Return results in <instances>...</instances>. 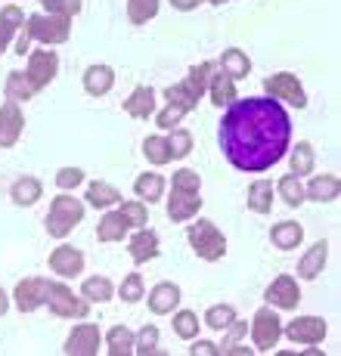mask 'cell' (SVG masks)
<instances>
[{
	"instance_id": "obj_1",
	"label": "cell",
	"mask_w": 341,
	"mask_h": 356,
	"mask_svg": "<svg viewBox=\"0 0 341 356\" xmlns=\"http://www.w3.org/2000/svg\"><path fill=\"white\" fill-rule=\"evenodd\" d=\"M292 124L285 108L276 99L251 97L230 102L227 115L221 121V149L227 161L239 170H267L289 149Z\"/></svg>"
},
{
	"instance_id": "obj_2",
	"label": "cell",
	"mask_w": 341,
	"mask_h": 356,
	"mask_svg": "<svg viewBox=\"0 0 341 356\" xmlns=\"http://www.w3.org/2000/svg\"><path fill=\"white\" fill-rule=\"evenodd\" d=\"M211 72H214V65H211V63L193 65L183 84L168 87V93H165V97H168V106H177V108H183V112H193V108L199 106L202 93L208 90V84H211Z\"/></svg>"
},
{
	"instance_id": "obj_3",
	"label": "cell",
	"mask_w": 341,
	"mask_h": 356,
	"mask_svg": "<svg viewBox=\"0 0 341 356\" xmlns=\"http://www.w3.org/2000/svg\"><path fill=\"white\" fill-rule=\"evenodd\" d=\"M72 31V19L68 16H56V13H38L29 19L22 34H29V40H40V44H63L68 40Z\"/></svg>"
},
{
	"instance_id": "obj_4",
	"label": "cell",
	"mask_w": 341,
	"mask_h": 356,
	"mask_svg": "<svg viewBox=\"0 0 341 356\" xmlns=\"http://www.w3.org/2000/svg\"><path fill=\"white\" fill-rule=\"evenodd\" d=\"M81 217H84V204L78 202V198L72 195H59L56 202H53L50 214H47V232L56 238L68 236L74 227L81 223Z\"/></svg>"
},
{
	"instance_id": "obj_5",
	"label": "cell",
	"mask_w": 341,
	"mask_h": 356,
	"mask_svg": "<svg viewBox=\"0 0 341 356\" xmlns=\"http://www.w3.org/2000/svg\"><path fill=\"white\" fill-rule=\"evenodd\" d=\"M189 245H193L196 254L205 260H221L227 254V238L221 236V229L211 220H199L189 227Z\"/></svg>"
},
{
	"instance_id": "obj_6",
	"label": "cell",
	"mask_w": 341,
	"mask_h": 356,
	"mask_svg": "<svg viewBox=\"0 0 341 356\" xmlns=\"http://www.w3.org/2000/svg\"><path fill=\"white\" fill-rule=\"evenodd\" d=\"M47 307H50L56 316H68V319H84L87 316V300L74 298L65 285L50 282V294H47Z\"/></svg>"
},
{
	"instance_id": "obj_7",
	"label": "cell",
	"mask_w": 341,
	"mask_h": 356,
	"mask_svg": "<svg viewBox=\"0 0 341 356\" xmlns=\"http://www.w3.org/2000/svg\"><path fill=\"white\" fill-rule=\"evenodd\" d=\"M279 334H283V323H279V316L270 310V307H264V310L255 313V325H251V338H255V347L257 350H273L279 341Z\"/></svg>"
},
{
	"instance_id": "obj_8",
	"label": "cell",
	"mask_w": 341,
	"mask_h": 356,
	"mask_svg": "<svg viewBox=\"0 0 341 356\" xmlns=\"http://www.w3.org/2000/svg\"><path fill=\"white\" fill-rule=\"evenodd\" d=\"M264 90L270 93V97H279V99H289L292 106L304 108L307 106V97H304V87L298 84L295 74H273V78L264 81Z\"/></svg>"
},
{
	"instance_id": "obj_9",
	"label": "cell",
	"mask_w": 341,
	"mask_h": 356,
	"mask_svg": "<svg viewBox=\"0 0 341 356\" xmlns=\"http://www.w3.org/2000/svg\"><path fill=\"white\" fill-rule=\"evenodd\" d=\"M56 68H59V59H56V53L53 50H38V53H31L29 56V81L34 87H47L53 78H56Z\"/></svg>"
},
{
	"instance_id": "obj_10",
	"label": "cell",
	"mask_w": 341,
	"mask_h": 356,
	"mask_svg": "<svg viewBox=\"0 0 341 356\" xmlns=\"http://www.w3.org/2000/svg\"><path fill=\"white\" fill-rule=\"evenodd\" d=\"M47 294H50V282L47 279H25V282L16 285V307L22 313H31L47 304Z\"/></svg>"
},
{
	"instance_id": "obj_11",
	"label": "cell",
	"mask_w": 341,
	"mask_h": 356,
	"mask_svg": "<svg viewBox=\"0 0 341 356\" xmlns=\"http://www.w3.org/2000/svg\"><path fill=\"white\" fill-rule=\"evenodd\" d=\"M22 127H25V118L16 102L10 99L6 106H0V149L16 146V140L22 136Z\"/></svg>"
},
{
	"instance_id": "obj_12",
	"label": "cell",
	"mask_w": 341,
	"mask_h": 356,
	"mask_svg": "<svg viewBox=\"0 0 341 356\" xmlns=\"http://www.w3.org/2000/svg\"><path fill=\"white\" fill-rule=\"evenodd\" d=\"M285 334H289L295 344H319V341L326 338V323L317 316H298L295 323H289Z\"/></svg>"
},
{
	"instance_id": "obj_13",
	"label": "cell",
	"mask_w": 341,
	"mask_h": 356,
	"mask_svg": "<svg viewBox=\"0 0 341 356\" xmlns=\"http://www.w3.org/2000/svg\"><path fill=\"white\" fill-rule=\"evenodd\" d=\"M65 353L72 356H93L100 353V328L97 325H78L65 341Z\"/></svg>"
},
{
	"instance_id": "obj_14",
	"label": "cell",
	"mask_w": 341,
	"mask_h": 356,
	"mask_svg": "<svg viewBox=\"0 0 341 356\" xmlns=\"http://www.w3.org/2000/svg\"><path fill=\"white\" fill-rule=\"evenodd\" d=\"M264 298H267L273 307H279V310H295L298 300H301V291H298V282L292 276H279Z\"/></svg>"
},
{
	"instance_id": "obj_15",
	"label": "cell",
	"mask_w": 341,
	"mask_h": 356,
	"mask_svg": "<svg viewBox=\"0 0 341 356\" xmlns=\"http://www.w3.org/2000/svg\"><path fill=\"white\" fill-rule=\"evenodd\" d=\"M50 270L59 273V276H78L84 270V254L78 248H72V245H59L50 254Z\"/></svg>"
},
{
	"instance_id": "obj_16",
	"label": "cell",
	"mask_w": 341,
	"mask_h": 356,
	"mask_svg": "<svg viewBox=\"0 0 341 356\" xmlns=\"http://www.w3.org/2000/svg\"><path fill=\"white\" fill-rule=\"evenodd\" d=\"M199 208H202L199 193H183V189H174V195H170V202H168V217L170 220H177V223H183V220H189Z\"/></svg>"
},
{
	"instance_id": "obj_17",
	"label": "cell",
	"mask_w": 341,
	"mask_h": 356,
	"mask_svg": "<svg viewBox=\"0 0 341 356\" xmlns=\"http://www.w3.org/2000/svg\"><path fill=\"white\" fill-rule=\"evenodd\" d=\"M115 84V74L109 65H90L84 72V90L90 93V97H102V93H109Z\"/></svg>"
},
{
	"instance_id": "obj_18",
	"label": "cell",
	"mask_w": 341,
	"mask_h": 356,
	"mask_svg": "<svg viewBox=\"0 0 341 356\" xmlns=\"http://www.w3.org/2000/svg\"><path fill=\"white\" fill-rule=\"evenodd\" d=\"M177 304H180V289H177V285L161 282L149 291V310L152 313H170Z\"/></svg>"
},
{
	"instance_id": "obj_19",
	"label": "cell",
	"mask_w": 341,
	"mask_h": 356,
	"mask_svg": "<svg viewBox=\"0 0 341 356\" xmlns=\"http://www.w3.org/2000/svg\"><path fill=\"white\" fill-rule=\"evenodd\" d=\"M125 112L131 118H149L155 112V90L152 87H136L131 99H125Z\"/></svg>"
},
{
	"instance_id": "obj_20",
	"label": "cell",
	"mask_w": 341,
	"mask_h": 356,
	"mask_svg": "<svg viewBox=\"0 0 341 356\" xmlns=\"http://www.w3.org/2000/svg\"><path fill=\"white\" fill-rule=\"evenodd\" d=\"M155 254H159V236H155L152 229H143L131 238V257L136 264H146V260H152Z\"/></svg>"
},
{
	"instance_id": "obj_21",
	"label": "cell",
	"mask_w": 341,
	"mask_h": 356,
	"mask_svg": "<svg viewBox=\"0 0 341 356\" xmlns=\"http://www.w3.org/2000/svg\"><path fill=\"white\" fill-rule=\"evenodd\" d=\"M326 242H317L310 251L301 257V264H298V276L301 279H317L319 273H323V264H326Z\"/></svg>"
},
{
	"instance_id": "obj_22",
	"label": "cell",
	"mask_w": 341,
	"mask_h": 356,
	"mask_svg": "<svg viewBox=\"0 0 341 356\" xmlns=\"http://www.w3.org/2000/svg\"><path fill=\"white\" fill-rule=\"evenodd\" d=\"M22 22H25V16H22L19 6H6V10H0V53L10 47V38L19 31Z\"/></svg>"
},
{
	"instance_id": "obj_23",
	"label": "cell",
	"mask_w": 341,
	"mask_h": 356,
	"mask_svg": "<svg viewBox=\"0 0 341 356\" xmlns=\"http://www.w3.org/2000/svg\"><path fill=\"white\" fill-rule=\"evenodd\" d=\"M248 208L257 214H267L273 208V183L270 180H257L248 186Z\"/></svg>"
},
{
	"instance_id": "obj_24",
	"label": "cell",
	"mask_w": 341,
	"mask_h": 356,
	"mask_svg": "<svg viewBox=\"0 0 341 356\" xmlns=\"http://www.w3.org/2000/svg\"><path fill=\"white\" fill-rule=\"evenodd\" d=\"M34 93H38V87L29 81V74L25 72H10V78H6V97H10L13 102L31 99Z\"/></svg>"
},
{
	"instance_id": "obj_25",
	"label": "cell",
	"mask_w": 341,
	"mask_h": 356,
	"mask_svg": "<svg viewBox=\"0 0 341 356\" xmlns=\"http://www.w3.org/2000/svg\"><path fill=\"white\" fill-rule=\"evenodd\" d=\"M211 102L214 106H230L236 99V84L230 74H211Z\"/></svg>"
},
{
	"instance_id": "obj_26",
	"label": "cell",
	"mask_w": 341,
	"mask_h": 356,
	"mask_svg": "<svg viewBox=\"0 0 341 356\" xmlns=\"http://www.w3.org/2000/svg\"><path fill=\"white\" fill-rule=\"evenodd\" d=\"M304 195L317 198V202H332V198H338V180L332 174H323V177H313L310 186L304 189Z\"/></svg>"
},
{
	"instance_id": "obj_27",
	"label": "cell",
	"mask_w": 341,
	"mask_h": 356,
	"mask_svg": "<svg viewBox=\"0 0 341 356\" xmlns=\"http://www.w3.org/2000/svg\"><path fill=\"white\" fill-rule=\"evenodd\" d=\"M301 236H304V229L298 227V223H292V220H289V223H279V227H273V232H270L273 245H276V248H283V251L298 248Z\"/></svg>"
},
{
	"instance_id": "obj_28",
	"label": "cell",
	"mask_w": 341,
	"mask_h": 356,
	"mask_svg": "<svg viewBox=\"0 0 341 356\" xmlns=\"http://www.w3.org/2000/svg\"><path fill=\"white\" fill-rule=\"evenodd\" d=\"M125 232H127V223H125V217H121V211H118V214H106V217H102L97 236H100V242H121V238H125Z\"/></svg>"
},
{
	"instance_id": "obj_29",
	"label": "cell",
	"mask_w": 341,
	"mask_h": 356,
	"mask_svg": "<svg viewBox=\"0 0 341 356\" xmlns=\"http://www.w3.org/2000/svg\"><path fill=\"white\" fill-rule=\"evenodd\" d=\"M221 68H223V74H230V78L236 81V78H245V74L251 72V63L242 50H227L221 56Z\"/></svg>"
},
{
	"instance_id": "obj_30",
	"label": "cell",
	"mask_w": 341,
	"mask_h": 356,
	"mask_svg": "<svg viewBox=\"0 0 341 356\" xmlns=\"http://www.w3.org/2000/svg\"><path fill=\"white\" fill-rule=\"evenodd\" d=\"M134 189H136V195L146 198V202H159L161 193H165V180H161L159 174H143V177H136Z\"/></svg>"
},
{
	"instance_id": "obj_31",
	"label": "cell",
	"mask_w": 341,
	"mask_h": 356,
	"mask_svg": "<svg viewBox=\"0 0 341 356\" xmlns=\"http://www.w3.org/2000/svg\"><path fill=\"white\" fill-rule=\"evenodd\" d=\"M106 341H109V353H112V356H127V353H134V334L127 332L125 325H115L112 332L106 334Z\"/></svg>"
},
{
	"instance_id": "obj_32",
	"label": "cell",
	"mask_w": 341,
	"mask_h": 356,
	"mask_svg": "<svg viewBox=\"0 0 341 356\" xmlns=\"http://www.w3.org/2000/svg\"><path fill=\"white\" fill-rule=\"evenodd\" d=\"M121 198V193L115 186H109V183H90L87 186V202L93 204V208H109V204H115Z\"/></svg>"
},
{
	"instance_id": "obj_33",
	"label": "cell",
	"mask_w": 341,
	"mask_h": 356,
	"mask_svg": "<svg viewBox=\"0 0 341 356\" xmlns=\"http://www.w3.org/2000/svg\"><path fill=\"white\" fill-rule=\"evenodd\" d=\"M40 198V183L34 177H22L13 183V202L16 204H34Z\"/></svg>"
},
{
	"instance_id": "obj_34",
	"label": "cell",
	"mask_w": 341,
	"mask_h": 356,
	"mask_svg": "<svg viewBox=\"0 0 341 356\" xmlns=\"http://www.w3.org/2000/svg\"><path fill=\"white\" fill-rule=\"evenodd\" d=\"M143 152H146V159L152 164H168L174 155H170V143L165 136H149L146 143H143Z\"/></svg>"
},
{
	"instance_id": "obj_35",
	"label": "cell",
	"mask_w": 341,
	"mask_h": 356,
	"mask_svg": "<svg viewBox=\"0 0 341 356\" xmlns=\"http://www.w3.org/2000/svg\"><path fill=\"white\" fill-rule=\"evenodd\" d=\"M276 189H279V195H283V202H285V204H292V208L304 202V186H301V177H295V174L283 177Z\"/></svg>"
},
{
	"instance_id": "obj_36",
	"label": "cell",
	"mask_w": 341,
	"mask_h": 356,
	"mask_svg": "<svg viewBox=\"0 0 341 356\" xmlns=\"http://www.w3.org/2000/svg\"><path fill=\"white\" fill-rule=\"evenodd\" d=\"M159 13V0H127V19L134 25H143Z\"/></svg>"
},
{
	"instance_id": "obj_37",
	"label": "cell",
	"mask_w": 341,
	"mask_h": 356,
	"mask_svg": "<svg viewBox=\"0 0 341 356\" xmlns=\"http://www.w3.org/2000/svg\"><path fill=\"white\" fill-rule=\"evenodd\" d=\"M230 323H236V310L230 304H221V307H211L208 313H205V325L217 328V332H223V328H230Z\"/></svg>"
},
{
	"instance_id": "obj_38",
	"label": "cell",
	"mask_w": 341,
	"mask_h": 356,
	"mask_svg": "<svg viewBox=\"0 0 341 356\" xmlns=\"http://www.w3.org/2000/svg\"><path fill=\"white\" fill-rule=\"evenodd\" d=\"M313 170V149L310 143H298V149L292 152V174L301 177V174H310Z\"/></svg>"
},
{
	"instance_id": "obj_39",
	"label": "cell",
	"mask_w": 341,
	"mask_h": 356,
	"mask_svg": "<svg viewBox=\"0 0 341 356\" xmlns=\"http://www.w3.org/2000/svg\"><path fill=\"white\" fill-rule=\"evenodd\" d=\"M174 332L180 334V338H196L199 334V319H196V313H189V310H180L174 316Z\"/></svg>"
},
{
	"instance_id": "obj_40",
	"label": "cell",
	"mask_w": 341,
	"mask_h": 356,
	"mask_svg": "<svg viewBox=\"0 0 341 356\" xmlns=\"http://www.w3.org/2000/svg\"><path fill=\"white\" fill-rule=\"evenodd\" d=\"M81 291H84L87 300H109V298H112V282H109V279H102V276L87 279Z\"/></svg>"
},
{
	"instance_id": "obj_41",
	"label": "cell",
	"mask_w": 341,
	"mask_h": 356,
	"mask_svg": "<svg viewBox=\"0 0 341 356\" xmlns=\"http://www.w3.org/2000/svg\"><path fill=\"white\" fill-rule=\"evenodd\" d=\"M155 344H159V328L155 325H146L134 338V350L136 353H155Z\"/></svg>"
},
{
	"instance_id": "obj_42",
	"label": "cell",
	"mask_w": 341,
	"mask_h": 356,
	"mask_svg": "<svg viewBox=\"0 0 341 356\" xmlns=\"http://www.w3.org/2000/svg\"><path fill=\"white\" fill-rule=\"evenodd\" d=\"M47 6V13H56V16H68L72 19L74 13H81V0H40Z\"/></svg>"
},
{
	"instance_id": "obj_43",
	"label": "cell",
	"mask_w": 341,
	"mask_h": 356,
	"mask_svg": "<svg viewBox=\"0 0 341 356\" xmlns=\"http://www.w3.org/2000/svg\"><path fill=\"white\" fill-rule=\"evenodd\" d=\"M170 155L174 159H183V155H189V149H193V136L187 134V130H174V136H170Z\"/></svg>"
},
{
	"instance_id": "obj_44",
	"label": "cell",
	"mask_w": 341,
	"mask_h": 356,
	"mask_svg": "<svg viewBox=\"0 0 341 356\" xmlns=\"http://www.w3.org/2000/svg\"><path fill=\"white\" fill-rule=\"evenodd\" d=\"M121 298H125L127 304H136V300L143 298V279L136 276V273H131V276L121 282Z\"/></svg>"
},
{
	"instance_id": "obj_45",
	"label": "cell",
	"mask_w": 341,
	"mask_h": 356,
	"mask_svg": "<svg viewBox=\"0 0 341 356\" xmlns=\"http://www.w3.org/2000/svg\"><path fill=\"white\" fill-rule=\"evenodd\" d=\"M121 217H125L127 227H143L146 223V208H143V202H127L121 208Z\"/></svg>"
},
{
	"instance_id": "obj_46",
	"label": "cell",
	"mask_w": 341,
	"mask_h": 356,
	"mask_svg": "<svg viewBox=\"0 0 341 356\" xmlns=\"http://www.w3.org/2000/svg\"><path fill=\"white\" fill-rule=\"evenodd\" d=\"M174 189H183V193H199V174H196V170H177L174 174Z\"/></svg>"
},
{
	"instance_id": "obj_47",
	"label": "cell",
	"mask_w": 341,
	"mask_h": 356,
	"mask_svg": "<svg viewBox=\"0 0 341 356\" xmlns=\"http://www.w3.org/2000/svg\"><path fill=\"white\" fill-rule=\"evenodd\" d=\"M56 183L63 189H74L78 183H84V170H78V168H63L56 174Z\"/></svg>"
},
{
	"instance_id": "obj_48",
	"label": "cell",
	"mask_w": 341,
	"mask_h": 356,
	"mask_svg": "<svg viewBox=\"0 0 341 356\" xmlns=\"http://www.w3.org/2000/svg\"><path fill=\"white\" fill-rule=\"evenodd\" d=\"M183 108H177V106H168L165 112H159V127L161 130H174V124H180V118H183Z\"/></svg>"
},
{
	"instance_id": "obj_49",
	"label": "cell",
	"mask_w": 341,
	"mask_h": 356,
	"mask_svg": "<svg viewBox=\"0 0 341 356\" xmlns=\"http://www.w3.org/2000/svg\"><path fill=\"white\" fill-rule=\"evenodd\" d=\"M199 353H208V356H217L221 353V347H214L211 341H199V344L193 347V356H199Z\"/></svg>"
},
{
	"instance_id": "obj_50",
	"label": "cell",
	"mask_w": 341,
	"mask_h": 356,
	"mask_svg": "<svg viewBox=\"0 0 341 356\" xmlns=\"http://www.w3.org/2000/svg\"><path fill=\"white\" fill-rule=\"evenodd\" d=\"M170 3H174V10H183V13H187V10H196L202 0H170Z\"/></svg>"
},
{
	"instance_id": "obj_51",
	"label": "cell",
	"mask_w": 341,
	"mask_h": 356,
	"mask_svg": "<svg viewBox=\"0 0 341 356\" xmlns=\"http://www.w3.org/2000/svg\"><path fill=\"white\" fill-rule=\"evenodd\" d=\"M242 332H245V323H239V325H236V323H230V341H227V344H223V347H230V344H233V341H236Z\"/></svg>"
},
{
	"instance_id": "obj_52",
	"label": "cell",
	"mask_w": 341,
	"mask_h": 356,
	"mask_svg": "<svg viewBox=\"0 0 341 356\" xmlns=\"http://www.w3.org/2000/svg\"><path fill=\"white\" fill-rule=\"evenodd\" d=\"M6 307H10V300H6V291L0 289V316H3V313H6Z\"/></svg>"
},
{
	"instance_id": "obj_53",
	"label": "cell",
	"mask_w": 341,
	"mask_h": 356,
	"mask_svg": "<svg viewBox=\"0 0 341 356\" xmlns=\"http://www.w3.org/2000/svg\"><path fill=\"white\" fill-rule=\"evenodd\" d=\"M208 3H223V0H208Z\"/></svg>"
}]
</instances>
